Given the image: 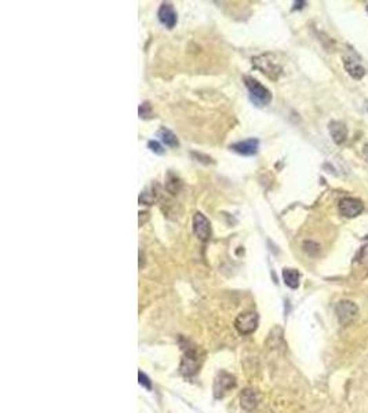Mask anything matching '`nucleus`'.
<instances>
[{
  "label": "nucleus",
  "mask_w": 368,
  "mask_h": 413,
  "mask_svg": "<svg viewBox=\"0 0 368 413\" xmlns=\"http://www.w3.org/2000/svg\"><path fill=\"white\" fill-rule=\"evenodd\" d=\"M159 21L163 23L164 26L168 29H173L177 25V13L174 10V6L171 3H163L160 6L157 11Z\"/></svg>",
  "instance_id": "obj_9"
},
{
  "label": "nucleus",
  "mask_w": 368,
  "mask_h": 413,
  "mask_svg": "<svg viewBox=\"0 0 368 413\" xmlns=\"http://www.w3.org/2000/svg\"><path fill=\"white\" fill-rule=\"evenodd\" d=\"M259 148V141L256 138H248V140L239 141L236 144L230 145V150L242 156H255Z\"/></svg>",
  "instance_id": "obj_8"
},
{
  "label": "nucleus",
  "mask_w": 368,
  "mask_h": 413,
  "mask_svg": "<svg viewBox=\"0 0 368 413\" xmlns=\"http://www.w3.org/2000/svg\"><path fill=\"white\" fill-rule=\"evenodd\" d=\"M192 156L197 158V161L204 162V164H210V162H213V158L208 157V156H204V154L201 153H192Z\"/></svg>",
  "instance_id": "obj_21"
},
{
  "label": "nucleus",
  "mask_w": 368,
  "mask_h": 413,
  "mask_svg": "<svg viewBox=\"0 0 368 413\" xmlns=\"http://www.w3.org/2000/svg\"><path fill=\"white\" fill-rule=\"evenodd\" d=\"M363 154H364V157H365V160L368 161V145H365V146H364Z\"/></svg>",
  "instance_id": "obj_23"
},
{
  "label": "nucleus",
  "mask_w": 368,
  "mask_h": 413,
  "mask_svg": "<svg viewBox=\"0 0 368 413\" xmlns=\"http://www.w3.org/2000/svg\"><path fill=\"white\" fill-rule=\"evenodd\" d=\"M344 65H345L346 72L356 80L363 79L364 74H365V69L364 66H361L357 61L350 60V58H344Z\"/></svg>",
  "instance_id": "obj_11"
},
{
  "label": "nucleus",
  "mask_w": 368,
  "mask_h": 413,
  "mask_svg": "<svg viewBox=\"0 0 368 413\" xmlns=\"http://www.w3.org/2000/svg\"><path fill=\"white\" fill-rule=\"evenodd\" d=\"M182 189V181L181 178L178 177L177 174H174L173 171L167 172V177H166V190L170 195H178L179 190Z\"/></svg>",
  "instance_id": "obj_12"
},
{
  "label": "nucleus",
  "mask_w": 368,
  "mask_h": 413,
  "mask_svg": "<svg viewBox=\"0 0 368 413\" xmlns=\"http://www.w3.org/2000/svg\"><path fill=\"white\" fill-rule=\"evenodd\" d=\"M236 386V380L232 375H229L226 372H221L218 377L215 379L214 383V394L217 398L219 397H224L230 389H233Z\"/></svg>",
  "instance_id": "obj_7"
},
{
  "label": "nucleus",
  "mask_w": 368,
  "mask_h": 413,
  "mask_svg": "<svg viewBox=\"0 0 368 413\" xmlns=\"http://www.w3.org/2000/svg\"><path fill=\"white\" fill-rule=\"evenodd\" d=\"M193 233L200 241L205 242L211 237V225L210 221L205 218L201 212H196L193 216Z\"/></svg>",
  "instance_id": "obj_6"
},
{
  "label": "nucleus",
  "mask_w": 368,
  "mask_h": 413,
  "mask_svg": "<svg viewBox=\"0 0 368 413\" xmlns=\"http://www.w3.org/2000/svg\"><path fill=\"white\" fill-rule=\"evenodd\" d=\"M138 377H140V383L142 386H144L145 389H148V390H150V387H152V383H150L149 377L146 376L145 373H142V372H140L138 373Z\"/></svg>",
  "instance_id": "obj_20"
},
{
  "label": "nucleus",
  "mask_w": 368,
  "mask_h": 413,
  "mask_svg": "<svg viewBox=\"0 0 368 413\" xmlns=\"http://www.w3.org/2000/svg\"><path fill=\"white\" fill-rule=\"evenodd\" d=\"M258 320L259 317L254 311H247V313H242L240 316L234 321V326L236 329L243 335H250L256 329L258 326Z\"/></svg>",
  "instance_id": "obj_3"
},
{
  "label": "nucleus",
  "mask_w": 368,
  "mask_h": 413,
  "mask_svg": "<svg viewBox=\"0 0 368 413\" xmlns=\"http://www.w3.org/2000/svg\"><path fill=\"white\" fill-rule=\"evenodd\" d=\"M367 11H368V6H367Z\"/></svg>",
  "instance_id": "obj_24"
},
{
  "label": "nucleus",
  "mask_w": 368,
  "mask_h": 413,
  "mask_svg": "<svg viewBox=\"0 0 368 413\" xmlns=\"http://www.w3.org/2000/svg\"><path fill=\"white\" fill-rule=\"evenodd\" d=\"M335 310L338 320H339V322L342 325L352 324L356 320L357 313H359V309H357V306L352 300H340L336 305Z\"/></svg>",
  "instance_id": "obj_4"
},
{
  "label": "nucleus",
  "mask_w": 368,
  "mask_h": 413,
  "mask_svg": "<svg viewBox=\"0 0 368 413\" xmlns=\"http://www.w3.org/2000/svg\"><path fill=\"white\" fill-rule=\"evenodd\" d=\"M303 5H306V3H305V2H295V7H294V10L302 9Z\"/></svg>",
  "instance_id": "obj_22"
},
{
  "label": "nucleus",
  "mask_w": 368,
  "mask_h": 413,
  "mask_svg": "<svg viewBox=\"0 0 368 413\" xmlns=\"http://www.w3.org/2000/svg\"><path fill=\"white\" fill-rule=\"evenodd\" d=\"M148 148L156 154H163L164 152L163 148H162V145L159 144L157 141H149V142H148Z\"/></svg>",
  "instance_id": "obj_19"
},
{
  "label": "nucleus",
  "mask_w": 368,
  "mask_h": 413,
  "mask_svg": "<svg viewBox=\"0 0 368 413\" xmlns=\"http://www.w3.org/2000/svg\"><path fill=\"white\" fill-rule=\"evenodd\" d=\"M303 250H305V252H308L310 256H316L320 252V245L313 241H305L303 242Z\"/></svg>",
  "instance_id": "obj_18"
},
{
  "label": "nucleus",
  "mask_w": 368,
  "mask_h": 413,
  "mask_svg": "<svg viewBox=\"0 0 368 413\" xmlns=\"http://www.w3.org/2000/svg\"><path fill=\"white\" fill-rule=\"evenodd\" d=\"M339 212L346 218H356L364 211V204L359 199L353 197H346L342 199L338 204Z\"/></svg>",
  "instance_id": "obj_5"
},
{
  "label": "nucleus",
  "mask_w": 368,
  "mask_h": 413,
  "mask_svg": "<svg viewBox=\"0 0 368 413\" xmlns=\"http://www.w3.org/2000/svg\"><path fill=\"white\" fill-rule=\"evenodd\" d=\"M244 83L247 87L250 98L256 106H265L272 101V93L266 89L265 86H262L259 81L254 77L246 76L244 77Z\"/></svg>",
  "instance_id": "obj_2"
},
{
  "label": "nucleus",
  "mask_w": 368,
  "mask_h": 413,
  "mask_svg": "<svg viewBox=\"0 0 368 413\" xmlns=\"http://www.w3.org/2000/svg\"><path fill=\"white\" fill-rule=\"evenodd\" d=\"M252 65L272 80L279 79L281 70H283L279 61L276 60V57L273 54H262V56L252 58Z\"/></svg>",
  "instance_id": "obj_1"
},
{
  "label": "nucleus",
  "mask_w": 368,
  "mask_h": 413,
  "mask_svg": "<svg viewBox=\"0 0 368 413\" xmlns=\"http://www.w3.org/2000/svg\"><path fill=\"white\" fill-rule=\"evenodd\" d=\"M159 136H160L162 142H163L166 146H168V148H177V146H179V141H178L177 135L174 134L173 131H170L168 128H166V127H162V128L159 130Z\"/></svg>",
  "instance_id": "obj_13"
},
{
  "label": "nucleus",
  "mask_w": 368,
  "mask_h": 413,
  "mask_svg": "<svg viewBox=\"0 0 368 413\" xmlns=\"http://www.w3.org/2000/svg\"><path fill=\"white\" fill-rule=\"evenodd\" d=\"M328 130H330L331 138L332 141L335 142L336 145H342L346 141V136H348V130H346V126L342 123V121H331L330 126H328Z\"/></svg>",
  "instance_id": "obj_10"
},
{
  "label": "nucleus",
  "mask_w": 368,
  "mask_h": 413,
  "mask_svg": "<svg viewBox=\"0 0 368 413\" xmlns=\"http://www.w3.org/2000/svg\"><path fill=\"white\" fill-rule=\"evenodd\" d=\"M299 279H301V276H299V271L297 269L283 270V280H284V283L287 287L293 288V289L298 288Z\"/></svg>",
  "instance_id": "obj_14"
},
{
  "label": "nucleus",
  "mask_w": 368,
  "mask_h": 413,
  "mask_svg": "<svg viewBox=\"0 0 368 413\" xmlns=\"http://www.w3.org/2000/svg\"><path fill=\"white\" fill-rule=\"evenodd\" d=\"M242 406L246 410H252L256 406V394L251 389H246L242 393Z\"/></svg>",
  "instance_id": "obj_15"
},
{
  "label": "nucleus",
  "mask_w": 368,
  "mask_h": 413,
  "mask_svg": "<svg viewBox=\"0 0 368 413\" xmlns=\"http://www.w3.org/2000/svg\"><path fill=\"white\" fill-rule=\"evenodd\" d=\"M138 115L141 119H150L152 117V105L149 102H142L138 107Z\"/></svg>",
  "instance_id": "obj_17"
},
{
  "label": "nucleus",
  "mask_w": 368,
  "mask_h": 413,
  "mask_svg": "<svg viewBox=\"0 0 368 413\" xmlns=\"http://www.w3.org/2000/svg\"><path fill=\"white\" fill-rule=\"evenodd\" d=\"M154 186L153 185L150 189H148V190L142 191L140 195V199H138V201H140V204H145V205H152L154 204V201L159 199V191L154 190Z\"/></svg>",
  "instance_id": "obj_16"
}]
</instances>
